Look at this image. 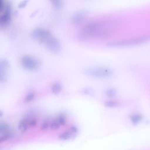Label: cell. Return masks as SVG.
Returning <instances> with one entry per match:
<instances>
[{
    "label": "cell",
    "instance_id": "cell-1",
    "mask_svg": "<svg viewBox=\"0 0 150 150\" xmlns=\"http://www.w3.org/2000/svg\"><path fill=\"white\" fill-rule=\"evenodd\" d=\"M105 25L101 22H94L86 25L79 32L80 39H86L88 38L103 35L105 32Z\"/></svg>",
    "mask_w": 150,
    "mask_h": 150
},
{
    "label": "cell",
    "instance_id": "cell-2",
    "mask_svg": "<svg viewBox=\"0 0 150 150\" xmlns=\"http://www.w3.org/2000/svg\"><path fill=\"white\" fill-rule=\"evenodd\" d=\"M149 41H150V35L135 37L125 40L111 42L108 43L107 45V46L110 47H124L141 45Z\"/></svg>",
    "mask_w": 150,
    "mask_h": 150
},
{
    "label": "cell",
    "instance_id": "cell-3",
    "mask_svg": "<svg viewBox=\"0 0 150 150\" xmlns=\"http://www.w3.org/2000/svg\"><path fill=\"white\" fill-rule=\"evenodd\" d=\"M84 74L88 77L97 79H104L111 76L114 71L108 67H91L84 70Z\"/></svg>",
    "mask_w": 150,
    "mask_h": 150
},
{
    "label": "cell",
    "instance_id": "cell-4",
    "mask_svg": "<svg viewBox=\"0 0 150 150\" xmlns=\"http://www.w3.org/2000/svg\"><path fill=\"white\" fill-rule=\"evenodd\" d=\"M21 64L25 69L30 71L36 70L41 66V63L38 59L28 55L24 56L22 57Z\"/></svg>",
    "mask_w": 150,
    "mask_h": 150
},
{
    "label": "cell",
    "instance_id": "cell-5",
    "mask_svg": "<svg viewBox=\"0 0 150 150\" xmlns=\"http://www.w3.org/2000/svg\"><path fill=\"white\" fill-rule=\"evenodd\" d=\"M31 36L34 39L45 44L53 36L49 30L42 28H36L33 30Z\"/></svg>",
    "mask_w": 150,
    "mask_h": 150
},
{
    "label": "cell",
    "instance_id": "cell-6",
    "mask_svg": "<svg viewBox=\"0 0 150 150\" xmlns=\"http://www.w3.org/2000/svg\"><path fill=\"white\" fill-rule=\"evenodd\" d=\"M45 45L49 50L54 54L59 53L62 51V47L60 42L54 36H52Z\"/></svg>",
    "mask_w": 150,
    "mask_h": 150
},
{
    "label": "cell",
    "instance_id": "cell-7",
    "mask_svg": "<svg viewBox=\"0 0 150 150\" xmlns=\"http://www.w3.org/2000/svg\"><path fill=\"white\" fill-rule=\"evenodd\" d=\"M10 64L6 59H2L0 61V81L6 82L8 78Z\"/></svg>",
    "mask_w": 150,
    "mask_h": 150
},
{
    "label": "cell",
    "instance_id": "cell-8",
    "mask_svg": "<svg viewBox=\"0 0 150 150\" xmlns=\"http://www.w3.org/2000/svg\"><path fill=\"white\" fill-rule=\"evenodd\" d=\"M88 12L86 11L80 10L74 13L71 17V22L74 24H78L81 22L87 16Z\"/></svg>",
    "mask_w": 150,
    "mask_h": 150
},
{
    "label": "cell",
    "instance_id": "cell-9",
    "mask_svg": "<svg viewBox=\"0 0 150 150\" xmlns=\"http://www.w3.org/2000/svg\"><path fill=\"white\" fill-rule=\"evenodd\" d=\"M11 18V9L10 6L7 5L5 9L4 13L0 18V24L2 26L6 25Z\"/></svg>",
    "mask_w": 150,
    "mask_h": 150
},
{
    "label": "cell",
    "instance_id": "cell-10",
    "mask_svg": "<svg viewBox=\"0 0 150 150\" xmlns=\"http://www.w3.org/2000/svg\"><path fill=\"white\" fill-rule=\"evenodd\" d=\"M29 127V124H28V121L27 118L23 119L21 120L18 125V128L20 130V131L24 132H25Z\"/></svg>",
    "mask_w": 150,
    "mask_h": 150
},
{
    "label": "cell",
    "instance_id": "cell-11",
    "mask_svg": "<svg viewBox=\"0 0 150 150\" xmlns=\"http://www.w3.org/2000/svg\"><path fill=\"white\" fill-rule=\"evenodd\" d=\"M74 134H75L74 133H73L72 131L69 130L62 133L61 135H59V138L62 140H67L72 138L74 135Z\"/></svg>",
    "mask_w": 150,
    "mask_h": 150
},
{
    "label": "cell",
    "instance_id": "cell-12",
    "mask_svg": "<svg viewBox=\"0 0 150 150\" xmlns=\"http://www.w3.org/2000/svg\"><path fill=\"white\" fill-rule=\"evenodd\" d=\"M62 88V87L60 83H55L52 86V91L53 94H57L61 91Z\"/></svg>",
    "mask_w": 150,
    "mask_h": 150
},
{
    "label": "cell",
    "instance_id": "cell-13",
    "mask_svg": "<svg viewBox=\"0 0 150 150\" xmlns=\"http://www.w3.org/2000/svg\"><path fill=\"white\" fill-rule=\"evenodd\" d=\"M131 121L133 124L138 123L142 119V116L139 114H134L131 117Z\"/></svg>",
    "mask_w": 150,
    "mask_h": 150
},
{
    "label": "cell",
    "instance_id": "cell-14",
    "mask_svg": "<svg viewBox=\"0 0 150 150\" xmlns=\"http://www.w3.org/2000/svg\"><path fill=\"white\" fill-rule=\"evenodd\" d=\"M53 7L57 9H60L62 6V0H50Z\"/></svg>",
    "mask_w": 150,
    "mask_h": 150
},
{
    "label": "cell",
    "instance_id": "cell-15",
    "mask_svg": "<svg viewBox=\"0 0 150 150\" xmlns=\"http://www.w3.org/2000/svg\"><path fill=\"white\" fill-rule=\"evenodd\" d=\"M105 93L107 96L109 97H113L116 95L117 91L114 88H108L105 91Z\"/></svg>",
    "mask_w": 150,
    "mask_h": 150
},
{
    "label": "cell",
    "instance_id": "cell-16",
    "mask_svg": "<svg viewBox=\"0 0 150 150\" xmlns=\"http://www.w3.org/2000/svg\"><path fill=\"white\" fill-rule=\"evenodd\" d=\"M118 103L115 101H107L104 103V105L106 107H115L118 105Z\"/></svg>",
    "mask_w": 150,
    "mask_h": 150
},
{
    "label": "cell",
    "instance_id": "cell-17",
    "mask_svg": "<svg viewBox=\"0 0 150 150\" xmlns=\"http://www.w3.org/2000/svg\"><path fill=\"white\" fill-rule=\"evenodd\" d=\"M60 124L59 123L57 119L53 120L52 121L50 122V128L52 129H56L59 128L60 127Z\"/></svg>",
    "mask_w": 150,
    "mask_h": 150
},
{
    "label": "cell",
    "instance_id": "cell-18",
    "mask_svg": "<svg viewBox=\"0 0 150 150\" xmlns=\"http://www.w3.org/2000/svg\"><path fill=\"white\" fill-rule=\"evenodd\" d=\"M35 94L33 92H30L25 97V102H29L31 101L32 100H33L35 98Z\"/></svg>",
    "mask_w": 150,
    "mask_h": 150
},
{
    "label": "cell",
    "instance_id": "cell-19",
    "mask_svg": "<svg viewBox=\"0 0 150 150\" xmlns=\"http://www.w3.org/2000/svg\"><path fill=\"white\" fill-rule=\"evenodd\" d=\"M83 93L87 95H93L94 91L91 88H85L83 90Z\"/></svg>",
    "mask_w": 150,
    "mask_h": 150
},
{
    "label": "cell",
    "instance_id": "cell-20",
    "mask_svg": "<svg viewBox=\"0 0 150 150\" xmlns=\"http://www.w3.org/2000/svg\"><path fill=\"white\" fill-rule=\"evenodd\" d=\"M50 122H49L48 120L45 121L41 125V129L45 130L48 128L49 127H50Z\"/></svg>",
    "mask_w": 150,
    "mask_h": 150
},
{
    "label": "cell",
    "instance_id": "cell-21",
    "mask_svg": "<svg viewBox=\"0 0 150 150\" xmlns=\"http://www.w3.org/2000/svg\"><path fill=\"white\" fill-rule=\"evenodd\" d=\"M59 123L60 124V125H63L66 124V119L65 117L63 115H60L59 117H58V118H57Z\"/></svg>",
    "mask_w": 150,
    "mask_h": 150
},
{
    "label": "cell",
    "instance_id": "cell-22",
    "mask_svg": "<svg viewBox=\"0 0 150 150\" xmlns=\"http://www.w3.org/2000/svg\"><path fill=\"white\" fill-rule=\"evenodd\" d=\"M28 2V0H25V1H22V2H21L19 4V5H18V7L20 8H23V7H25V6L26 5Z\"/></svg>",
    "mask_w": 150,
    "mask_h": 150
}]
</instances>
